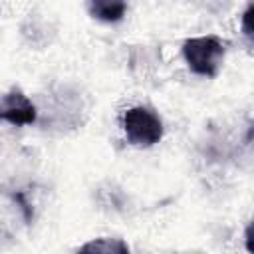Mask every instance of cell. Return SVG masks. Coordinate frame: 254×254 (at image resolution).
<instances>
[{
	"label": "cell",
	"instance_id": "1",
	"mask_svg": "<svg viewBox=\"0 0 254 254\" xmlns=\"http://www.w3.org/2000/svg\"><path fill=\"white\" fill-rule=\"evenodd\" d=\"M226 54V44L218 36H194L185 40L183 58L189 69L202 77H216Z\"/></svg>",
	"mask_w": 254,
	"mask_h": 254
},
{
	"label": "cell",
	"instance_id": "2",
	"mask_svg": "<svg viewBox=\"0 0 254 254\" xmlns=\"http://www.w3.org/2000/svg\"><path fill=\"white\" fill-rule=\"evenodd\" d=\"M123 131H125L127 141L133 147H141V149H149V147L161 143V139L165 135L161 117L145 105H133V107L125 109Z\"/></svg>",
	"mask_w": 254,
	"mask_h": 254
},
{
	"label": "cell",
	"instance_id": "3",
	"mask_svg": "<svg viewBox=\"0 0 254 254\" xmlns=\"http://www.w3.org/2000/svg\"><path fill=\"white\" fill-rule=\"evenodd\" d=\"M38 119V109L34 101L18 87H12L0 97V121H6L14 127L32 125Z\"/></svg>",
	"mask_w": 254,
	"mask_h": 254
},
{
	"label": "cell",
	"instance_id": "4",
	"mask_svg": "<svg viewBox=\"0 0 254 254\" xmlns=\"http://www.w3.org/2000/svg\"><path fill=\"white\" fill-rule=\"evenodd\" d=\"M87 6H89V14L95 20L107 22V24H115L123 20L127 12L125 0H87Z\"/></svg>",
	"mask_w": 254,
	"mask_h": 254
},
{
	"label": "cell",
	"instance_id": "5",
	"mask_svg": "<svg viewBox=\"0 0 254 254\" xmlns=\"http://www.w3.org/2000/svg\"><path fill=\"white\" fill-rule=\"evenodd\" d=\"M79 252H95V254H127L129 246L119 238H95L79 246Z\"/></svg>",
	"mask_w": 254,
	"mask_h": 254
},
{
	"label": "cell",
	"instance_id": "6",
	"mask_svg": "<svg viewBox=\"0 0 254 254\" xmlns=\"http://www.w3.org/2000/svg\"><path fill=\"white\" fill-rule=\"evenodd\" d=\"M242 32L246 38H252V4H248V8L242 14Z\"/></svg>",
	"mask_w": 254,
	"mask_h": 254
},
{
	"label": "cell",
	"instance_id": "7",
	"mask_svg": "<svg viewBox=\"0 0 254 254\" xmlns=\"http://www.w3.org/2000/svg\"><path fill=\"white\" fill-rule=\"evenodd\" d=\"M246 248L252 250V226H250V224H248V228H246Z\"/></svg>",
	"mask_w": 254,
	"mask_h": 254
}]
</instances>
